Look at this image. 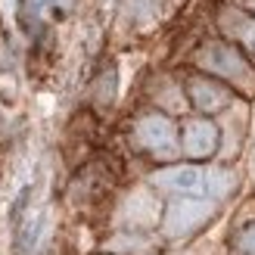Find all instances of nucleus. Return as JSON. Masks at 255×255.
I'll list each match as a JSON object with an SVG mask.
<instances>
[{
  "instance_id": "obj_1",
  "label": "nucleus",
  "mask_w": 255,
  "mask_h": 255,
  "mask_svg": "<svg viewBox=\"0 0 255 255\" xmlns=\"http://www.w3.org/2000/svg\"><path fill=\"white\" fill-rule=\"evenodd\" d=\"M152 184L168 193H206L227 196L234 190V174L224 168H196V165H174L152 174Z\"/></svg>"
},
{
  "instance_id": "obj_2",
  "label": "nucleus",
  "mask_w": 255,
  "mask_h": 255,
  "mask_svg": "<svg viewBox=\"0 0 255 255\" xmlns=\"http://www.w3.org/2000/svg\"><path fill=\"white\" fill-rule=\"evenodd\" d=\"M199 66L209 69L221 78H231L243 87H255V75L246 66V59L237 53L234 47H224V44H206L199 50Z\"/></svg>"
},
{
  "instance_id": "obj_3",
  "label": "nucleus",
  "mask_w": 255,
  "mask_h": 255,
  "mask_svg": "<svg viewBox=\"0 0 255 255\" xmlns=\"http://www.w3.org/2000/svg\"><path fill=\"white\" fill-rule=\"evenodd\" d=\"M215 215V202L209 199H177L165 212V234L168 237H187L196 227H202Z\"/></svg>"
},
{
  "instance_id": "obj_4",
  "label": "nucleus",
  "mask_w": 255,
  "mask_h": 255,
  "mask_svg": "<svg viewBox=\"0 0 255 255\" xmlns=\"http://www.w3.org/2000/svg\"><path fill=\"white\" fill-rule=\"evenodd\" d=\"M134 140H137V146L156 152V156H171L177 149V131H174L171 119H165V116H143L134 128Z\"/></svg>"
},
{
  "instance_id": "obj_5",
  "label": "nucleus",
  "mask_w": 255,
  "mask_h": 255,
  "mask_svg": "<svg viewBox=\"0 0 255 255\" xmlns=\"http://www.w3.org/2000/svg\"><path fill=\"white\" fill-rule=\"evenodd\" d=\"M215 143H218V128H215L212 122H190L184 128V152L193 159H202L209 156V152H215Z\"/></svg>"
},
{
  "instance_id": "obj_6",
  "label": "nucleus",
  "mask_w": 255,
  "mask_h": 255,
  "mask_svg": "<svg viewBox=\"0 0 255 255\" xmlns=\"http://www.w3.org/2000/svg\"><path fill=\"white\" fill-rule=\"evenodd\" d=\"M190 100H193L196 109H202V112H218V109L227 106L231 94H227L221 84H215V81L193 78V81H190Z\"/></svg>"
},
{
  "instance_id": "obj_7",
  "label": "nucleus",
  "mask_w": 255,
  "mask_h": 255,
  "mask_svg": "<svg viewBox=\"0 0 255 255\" xmlns=\"http://www.w3.org/2000/svg\"><path fill=\"white\" fill-rule=\"evenodd\" d=\"M122 218L131 221V224H149V221L159 218V202L149 193H143V190H137V193H131L128 202L122 206Z\"/></svg>"
},
{
  "instance_id": "obj_8",
  "label": "nucleus",
  "mask_w": 255,
  "mask_h": 255,
  "mask_svg": "<svg viewBox=\"0 0 255 255\" xmlns=\"http://www.w3.org/2000/svg\"><path fill=\"white\" fill-rule=\"evenodd\" d=\"M75 0H22V12L31 25L44 22L53 9H72Z\"/></svg>"
},
{
  "instance_id": "obj_9",
  "label": "nucleus",
  "mask_w": 255,
  "mask_h": 255,
  "mask_svg": "<svg viewBox=\"0 0 255 255\" xmlns=\"http://www.w3.org/2000/svg\"><path fill=\"white\" fill-rule=\"evenodd\" d=\"M125 9L134 22H149L159 12V0H128Z\"/></svg>"
},
{
  "instance_id": "obj_10",
  "label": "nucleus",
  "mask_w": 255,
  "mask_h": 255,
  "mask_svg": "<svg viewBox=\"0 0 255 255\" xmlns=\"http://www.w3.org/2000/svg\"><path fill=\"white\" fill-rule=\"evenodd\" d=\"M237 255H255V224H249L246 231H240V237H237Z\"/></svg>"
},
{
  "instance_id": "obj_11",
  "label": "nucleus",
  "mask_w": 255,
  "mask_h": 255,
  "mask_svg": "<svg viewBox=\"0 0 255 255\" xmlns=\"http://www.w3.org/2000/svg\"><path fill=\"white\" fill-rule=\"evenodd\" d=\"M240 37H243V44L249 50H255V22H243V25H240Z\"/></svg>"
},
{
  "instance_id": "obj_12",
  "label": "nucleus",
  "mask_w": 255,
  "mask_h": 255,
  "mask_svg": "<svg viewBox=\"0 0 255 255\" xmlns=\"http://www.w3.org/2000/svg\"><path fill=\"white\" fill-rule=\"evenodd\" d=\"M252 6H255V0H252Z\"/></svg>"
},
{
  "instance_id": "obj_13",
  "label": "nucleus",
  "mask_w": 255,
  "mask_h": 255,
  "mask_svg": "<svg viewBox=\"0 0 255 255\" xmlns=\"http://www.w3.org/2000/svg\"><path fill=\"white\" fill-rule=\"evenodd\" d=\"M252 165H255V159H252Z\"/></svg>"
}]
</instances>
